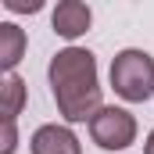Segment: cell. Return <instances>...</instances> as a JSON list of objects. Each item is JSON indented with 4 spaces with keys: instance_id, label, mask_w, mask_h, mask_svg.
I'll return each instance as SVG.
<instances>
[{
    "instance_id": "1",
    "label": "cell",
    "mask_w": 154,
    "mask_h": 154,
    "mask_svg": "<svg viewBox=\"0 0 154 154\" xmlns=\"http://www.w3.org/2000/svg\"><path fill=\"white\" fill-rule=\"evenodd\" d=\"M50 90L57 111L68 122H86L100 111V82H97V57L82 47L57 50L50 61Z\"/></svg>"
},
{
    "instance_id": "2",
    "label": "cell",
    "mask_w": 154,
    "mask_h": 154,
    "mask_svg": "<svg viewBox=\"0 0 154 154\" xmlns=\"http://www.w3.org/2000/svg\"><path fill=\"white\" fill-rule=\"evenodd\" d=\"M111 86H115V93L122 100H133V104L151 100V93H154V57L147 50H136V47L118 50L115 61H111Z\"/></svg>"
},
{
    "instance_id": "3",
    "label": "cell",
    "mask_w": 154,
    "mask_h": 154,
    "mask_svg": "<svg viewBox=\"0 0 154 154\" xmlns=\"http://www.w3.org/2000/svg\"><path fill=\"white\" fill-rule=\"evenodd\" d=\"M90 136L104 151H125L136 140V118L122 108H100L90 118Z\"/></svg>"
},
{
    "instance_id": "4",
    "label": "cell",
    "mask_w": 154,
    "mask_h": 154,
    "mask_svg": "<svg viewBox=\"0 0 154 154\" xmlns=\"http://www.w3.org/2000/svg\"><path fill=\"white\" fill-rule=\"evenodd\" d=\"M90 22H93V14H90V7H86V4H79V0H61V4L54 7V18H50L54 32H57V36H65V39L82 36V32L90 29Z\"/></svg>"
},
{
    "instance_id": "5",
    "label": "cell",
    "mask_w": 154,
    "mask_h": 154,
    "mask_svg": "<svg viewBox=\"0 0 154 154\" xmlns=\"http://www.w3.org/2000/svg\"><path fill=\"white\" fill-rule=\"evenodd\" d=\"M32 154H82L68 125H39L32 133Z\"/></svg>"
},
{
    "instance_id": "6",
    "label": "cell",
    "mask_w": 154,
    "mask_h": 154,
    "mask_svg": "<svg viewBox=\"0 0 154 154\" xmlns=\"http://www.w3.org/2000/svg\"><path fill=\"white\" fill-rule=\"evenodd\" d=\"M22 104H25V82L14 72H7L4 82H0V115H4V122H14L22 115Z\"/></svg>"
},
{
    "instance_id": "7",
    "label": "cell",
    "mask_w": 154,
    "mask_h": 154,
    "mask_svg": "<svg viewBox=\"0 0 154 154\" xmlns=\"http://www.w3.org/2000/svg\"><path fill=\"white\" fill-rule=\"evenodd\" d=\"M25 54V32L14 25V22H4L0 25V65L11 72Z\"/></svg>"
},
{
    "instance_id": "8",
    "label": "cell",
    "mask_w": 154,
    "mask_h": 154,
    "mask_svg": "<svg viewBox=\"0 0 154 154\" xmlns=\"http://www.w3.org/2000/svg\"><path fill=\"white\" fill-rule=\"evenodd\" d=\"M4 7L14 11V14H36L43 4H39V0H4Z\"/></svg>"
},
{
    "instance_id": "9",
    "label": "cell",
    "mask_w": 154,
    "mask_h": 154,
    "mask_svg": "<svg viewBox=\"0 0 154 154\" xmlns=\"http://www.w3.org/2000/svg\"><path fill=\"white\" fill-rule=\"evenodd\" d=\"M18 147V133H14V122H4V143H0V154H14Z\"/></svg>"
},
{
    "instance_id": "10",
    "label": "cell",
    "mask_w": 154,
    "mask_h": 154,
    "mask_svg": "<svg viewBox=\"0 0 154 154\" xmlns=\"http://www.w3.org/2000/svg\"><path fill=\"white\" fill-rule=\"evenodd\" d=\"M143 154H154V129H151V136H147V143H143Z\"/></svg>"
}]
</instances>
